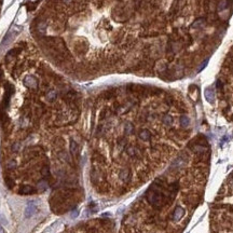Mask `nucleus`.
I'll use <instances>...</instances> for the list:
<instances>
[{
  "instance_id": "20e7f679",
  "label": "nucleus",
  "mask_w": 233,
  "mask_h": 233,
  "mask_svg": "<svg viewBox=\"0 0 233 233\" xmlns=\"http://www.w3.org/2000/svg\"><path fill=\"white\" fill-rule=\"evenodd\" d=\"M226 7H227V1H222V2H220V4H219V8H218V10L219 11H221V10H223V9H226Z\"/></svg>"
},
{
  "instance_id": "39448f33",
  "label": "nucleus",
  "mask_w": 233,
  "mask_h": 233,
  "mask_svg": "<svg viewBox=\"0 0 233 233\" xmlns=\"http://www.w3.org/2000/svg\"><path fill=\"white\" fill-rule=\"evenodd\" d=\"M0 233H5V231H4V229L0 226Z\"/></svg>"
},
{
  "instance_id": "7ed1b4c3",
  "label": "nucleus",
  "mask_w": 233,
  "mask_h": 233,
  "mask_svg": "<svg viewBox=\"0 0 233 233\" xmlns=\"http://www.w3.org/2000/svg\"><path fill=\"white\" fill-rule=\"evenodd\" d=\"M180 123H181L182 127H187L189 125V123H190V120H189V118L186 117V115H182L181 119H180Z\"/></svg>"
},
{
  "instance_id": "f03ea898",
  "label": "nucleus",
  "mask_w": 233,
  "mask_h": 233,
  "mask_svg": "<svg viewBox=\"0 0 233 233\" xmlns=\"http://www.w3.org/2000/svg\"><path fill=\"white\" fill-rule=\"evenodd\" d=\"M205 96H206V99H207L209 103L214 102V97H215V94H214V91L212 89H207L206 92H205Z\"/></svg>"
},
{
  "instance_id": "f257e3e1",
  "label": "nucleus",
  "mask_w": 233,
  "mask_h": 233,
  "mask_svg": "<svg viewBox=\"0 0 233 233\" xmlns=\"http://www.w3.org/2000/svg\"><path fill=\"white\" fill-rule=\"evenodd\" d=\"M183 214H185V209H183L181 206H177V207L173 211V214H172V220L174 221V222H177V221H179L182 217H183Z\"/></svg>"
}]
</instances>
